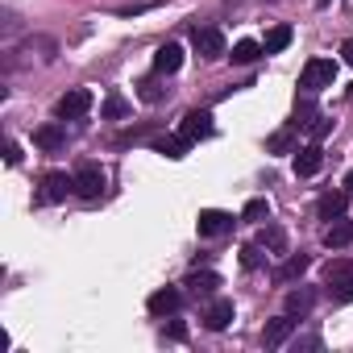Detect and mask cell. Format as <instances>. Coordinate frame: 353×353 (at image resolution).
I'll use <instances>...</instances> for the list:
<instances>
[{
    "instance_id": "cell-1",
    "label": "cell",
    "mask_w": 353,
    "mask_h": 353,
    "mask_svg": "<svg viewBox=\"0 0 353 353\" xmlns=\"http://www.w3.org/2000/svg\"><path fill=\"white\" fill-rule=\"evenodd\" d=\"M324 287L332 291L336 303H349L353 299V258H336L324 266Z\"/></svg>"
},
{
    "instance_id": "cell-2",
    "label": "cell",
    "mask_w": 353,
    "mask_h": 353,
    "mask_svg": "<svg viewBox=\"0 0 353 353\" xmlns=\"http://www.w3.org/2000/svg\"><path fill=\"white\" fill-rule=\"evenodd\" d=\"M336 83V63L332 59H312L307 67H303V75H299V88L307 92V96H316V92H324V88H332Z\"/></svg>"
},
{
    "instance_id": "cell-3",
    "label": "cell",
    "mask_w": 353,
    "mask_h": 353,
    "mask_svg": "<svg viewBox=\"0 0 353 353\" xmlns=\"http://www.w3.org/2000/svg\"><path fill=\"white\" fill-rule=\"evenodd\" d=\"M75 196L79 200H100L104 196V170L100 166H79L75 170Z\"/></svg>"
},
{
    "instance_id": "cell-4",
    "label": "cell",
    "mask_w": 353,
    "mask_h": 353,
    "mask_svg": "<svg viewBox=\"0 0 353 353\" xmlns=\"http://www.w3.org/2000/svg\"><path fill=\"white\" fill-rule=\"evenodd\" d=\"M88 108H92V92H88V88H75V92H67V96L54 104L59 121H75V117H83Z\"/></svg>"
},
{
    "instance_id": "cell-5",
    "label": "cell",
    "mask_w": 353,
    "mask_h": 353,
    "mask_svg": "<svg viewBox=\"0 0 353 353\" xmlns=\"http://www.w3.org/2000/svg\"><path fill=\"white\" fill-rule=\"evenodd\" d=\"M71 192H75V174L54 170V174H46V179H42V200H46V204H59V200H67Z\"/></svg>"
},
{
    "instance_id": "cell-6",
    "label": "cell",
    "mask_w": 353,
    "mask_h": 353,
    "mask_svg": "<svg viewBox=\"0 0 353 353\" xmlns=\"http://www.w3.org/2000/svg\"><path fill=\"white\" fill-rule=\"evenodd\" d=\"M179 303H183V291L179 287H162V291H154L145 299L150 316H174V312H179Z\"/></svg>"
},
{
    "instance_id": "cell-7",
    "label": "cell",
    "mask_w": 353,
    "mask_h": 353,
    "mask_svg": "<svg viewBox=\"0 0 353 353\" xmlns=\"http://www.w3.org/2000/svg\"><path fill=\"white\" fill-rule=\"evenodd\" d=\"M196 229H200V237H225L233 229V216L221 212V208H204L200 221H196Z\"/></svg>"
},
{
    "instance_id": "cell-8",
    "label": "cell",
    "mask_w": 353,
    "mask_h": 353,
    "mask_svg": "<svg viewBox=\"0 0 353 353\" xmlns=\"http://www.w3.org/2000/svg\"><path fill=\"white\" fill-rule=\"evenodd\" d=\"M192 46H196L200 59H225V34L221 30H196Z\"/></svg>"
},
{
    "instance_id": "cell-9",
    "label": "cell",
    "mask_w": 353,
    "mask_h": 353,
    "mask_svg": "<svg viewBox=\"0 0 353 353\" xmlns=\"http://www.w3.org/2000/svg\"><path fill=\"white\" fill-rule=\"evenodd\" d=\"M179 133H183L192 145H196L200 137H212V112H208V108H200V112H188V117H183V125H179Z\"/></svg>"
},
{
    "instance_id": "cell-10",
    "label": "cell",
    "mask_w": 353,
    "mask_h": 353,
    "mask_svg": "<svg viewBox=\"0 0 353 353\" xmlns=\"http://www.w3.org/2000/svg\"><path fill=\"white\" fill-rule=\"evenodd\" d=\"M183 287H188L196 299H212L216 287H221V274H212V270H192V274L183 279Z\"/></svg>"
},
{
    "instance_id": "cell-11",
    "label": "cell",
    "mask_w": 353,
    "mask_h": 353,
    "mask_svg": "<svg viewBox=\"0 0 353 353\" xmlns=\"http://www.w3.org/2000/svg\"><path fill=\"white\" fill-rule=\"evenodd\" d=\"M291 332H295V316H291V312H283L279 320H270V324L262 328V345H266V349H279Z\"/></svg>"
},
{
    "instance_id": "cell-12",
    "label": "cell",
    "mask_w": 353,
    "mask_h": 353,
    "mask_svg": "<svg viewBox=\"0 0 353 353\" xmlns=\"http://www.w3.org/2000/svg\"><path fill=\"white\" fill-rule=\"evenodd\" d=\"M179 67H183V46H174V42L158 46V54H154V71L158 75H174Z\"/></svg>"
},
{
    "instance_id": "cell-13",
    "label": "cell",
    "mask_w": 353,
    "mask_h": 353,
    "mask_svg": "<svg viewBox=\"0 0 353 353\" xmlns=\"http://www.w3.org/2000/svg\"><path fill=\"white\" fill-rule=\"evenodd\" d=\"M324 166V150L312 141V145H303L299 154H295V174H299V179H307V174H316Z\"/></svg>"
},
{
    "instance_id": "cell-14",
    "label": "cell",
    "mask_w": 353,
    "mask_h": 353,
    "mask_svg": "<svg viewBox=\"0 0 353 353\" xmlns=\"http://www.w3.org/2000/svg\"><path fill=\"white\" fill-rule=\"evenodd\" d=\"M345 208H349V192H328V196H320V204H316L320 221H341Z\"/></svg>"
},
{
    "instance_id": "cell-15",
    "label": "cell",
    "mask_w": 353,
    "mask_h": 353,
    "mask_svg": "<svg viewBox=\"0 0 353 353\" xmlns=\"http://www.w3.org/2000/svg\"><path fill=\"white\" fill-rule=\"evenodd\" d=\"M229 320H233V299H212L208 312H204V324L212 332H221V328H229Z\"/></svg>"
},
{
    "instance_id": "cell-16",
    "label": "cell",
    "mask_w": 353,
    "mask_h": 353,
    "mask_svg": "<svg viewBox=\"0 0 353 353\" xmlns=\"http://www.w3.org/2000/svg\"><path fill=\"white\" fill-rule=\"evenodd\" d=\"M307 266H312V258H307V254H291L283 266H274V283H295Z\"/></svg>"
},
{
    "instance_id": "cell-17",
    "label": "cell",
    "mask_w": 353,
    "mask_h": 353,
    "mask_svg": "<svg viewBox=\"0 0 353 353\" xmlns=\"http://www.w3.org/2000/svg\"><path fill=\"white\" fill-rule=\"evenodd\" d=\"M324 245L328 250H345V245H353V221H332L328 225V233H324Z\"/></svg>"
},
{
    "instance_id": "cell-18",
    "label": "cell",
    "mask_w": 353,
    "mask_h": 353,
    "mask_svg": "<svg viewBox=\"0 0 353 353\" xmlns=\"http://www.w3.org/2000/svg\"><path fill=\"white\" fill-rule=\"evenodd\" d=\"M34 141H38L46 154H54V150H63V145H67V133H63L59 125H42V129L34 133Z\"/></svg>"
},
{
    "instance_id": "cell-19",
    "label": "cell",
    "mask_w": 353,
    "mask_h": 353,
    "mask_svg": "<svg viewBox=\"0 0 353 353\" xmlns=\"http://www.w3.org/2000/svg\"><path fill=\"white\" fill-rule=\"evenodd\" d=\"M312 303H316V291H312V287L287 291V312H291V316H303V312H312Z\"/></svg>"
},
{
    "instance_id": "cell-20",
    "label": "cell",
    "mask_w": 353,
    "mask_h": 353,
    "mask_svg": "<svg viewBox=\"0 0 353 353\" xmlns=\"http://www.w3.org/2000/svg\"><path fill=\"white\" fill-rule=\"evenodd\" d=\"M258 245H266L270 254H287V233H283L279 225H266V229L258 233Z\"/></svg>"
},
{
    "instance_id": "cell-21",
    "label": "cell",
    "mask_w": 353,
    "mask_h": 353,
    "mask_svg": "<svg viewBox=\"0 0 353 353\" xmlns=\"http://www.w3.org/2000/svg\"><path fill=\"white\" fill-rule=\"evenodd\" d=\"M287 46H291V26H274V30L266 34V42H262L266 54H279V50H287Z\"/></svg>"
},
{
    "instance_id": "cell-22",
    "label": "cell",
    "mask_w": 353,
    "mask_h": 353,
    "mask_svg": "<svg viewBox=\"0 0 353 353\" xmlns=\"http://www.w3.org/2000/svg\"><path fill=\"white\" fill-rule=\"evenodd\" d=\"M188 145H192V141H188L183 133H174V137H162L154 150H158V154H166V158H183V154H188Z\"/></svg>"
},
{
    "instance_id": "cell-23",
    "label": "cell",
    "mask_w": 353,
    "mask_h": 353,
    "mask_svg": "<svg viewBox=\"0 0 353 353\" xmlns=\"http://www.w3.org/2000/svg\"><path fill=\"white\" fill-rule=\"evenodd\" d=\"M262 54H266V50H262L258 42H250V38H245V42H237V46H233V54H229V59H233L237 67H245V63H254V59H262Z\"/></svg>"
},
{
    "instance_id": "cell-24",
    "label": "cell",
    "mask_w": 353,
    "mask_h": 353,
    "mask_svg": "<svg viewBox=\"0 0 353 353\" xmlns=\"http://www.w3.org/2000/svg\"><path fill=\"white\" fill-rule=\"evenodd\" d=\"M291 145H295V133H291V129H279V133L270 137V154H287Z\"/></svg>"
},
{
    "instance_id": "cell-25",
    "label": "cell",
    "mask_w": 353,
    "mask_h": 353,
    "mask_svg": "<svg viewBox=\"0 0 353 353\" xmlns=\"http://www.w3.org/2000/svg\"><path fill=\"white\" fill-rule=\"evenodd\" d=\"M266 216H270V204L266 200H250L245 212H241V221H266Z\"/></svg>"
},
{
    "instance_id": "cell-26",
    "label": "cell",
    "mask_w": 353,
    "mask_h": 353,
    "mask_svg": "<svg viewBox=\"0 0 353 353\" xmlns=\"http://www.w3.org/2000/svg\"><path fill=\"white\" fill-rule=\"evenodd\" d=\"M125 112H129V104H125L121 96H108V100H104V117H108V121H117V117H125Z\"/></svg>"
},
{
    "instance_id": "cell-27",
    "label": "cell",
    "mask_w": 353,
    "mask_h": 353,
    "mask_svg": "<svg viewBox=\"0 0 353 353\" xmlns=\"http://www.w3.org/2000/svg\"><path fill=\"white\" fill-rule=\"evenodd\" d=\"M241 266H245V270H258V266H262V254H258V245H245V250H241Z\"/></svg>"
},
{
    "instance_id": "cell-28",
    "label": "cell",
    "mask_w": 353,
    "mask_h": 353,
    "mask_svg": "<svg viewBox=\"0 0 353 353\" xmlns=\"http://www.w3.org/2000/svg\"><path fill=\"white\" fill-rule=\"evenodd\" d=\"M307 129H312V137L320 141V137H324V133L332 129V121H328V117H312V125H307Z\"/></svg>"
},
{
    "instance_id": "cell-29",
    "label": "cell",
    "mask_w": 353,
    "mask_h": 353,
    "mask_svg": "<svg viewBox=\"0 0 353 353\" xmlns=\"http://www.w3.org/2000/svg\"><path fill=\"white\" fill-rule=\"evenodd\" d=\"M162 336H170V341H183V336H188V328H183L179 320H170V324L162 328Z\"/></svg>"
},
{
    "instance_id": "cell-30",
    "label": "cell",
    "mask_w": 353,
    "mask_h": 353,
    "mask_svg": "<svg viewBox=\"0 0 353 353\" xmlns=\"http://www.w3.org/2000/svg\"><path fill=\"white\" fill-rule=\"evenodd\" d=\"M5 162H9V166L21 162V145H17V141H5Z\"/></svg>"
},
{
    "instance_id": "cell-31",
    "label": "cell",
    "mask_w": 353,
    "mask_h": 353,
    "mask_svg": "<svg viewBox=\"0 0 353 353\" xmlns=\"http://www.w3.org/2000/svg\"><path fill=\"white\" fill-rule=\"evenodd\" d=\"M145 9H154V5H121L117 13H121V17H137V13H145Z\"/></svg>"
},
{
    "instance_id": "cell-32",
    "label": "cell",
    "mask_w": 353,
    "mask_h": 353,
    "mask_svg": "<svg viewBox=\"0 0 353 353\" xmlns=\"http://www.w3.org/2000/svg\"><path fill=\"white\" fill-rule=\"evenodd\" d=\"M141 100H150V104H154V100H162V88H154V83H141Z\"/></svg>"
},
{
    "instance_id": "cell-33",
    "label": "cell",
    "mask_w": 353,
    "mask_h": 353,
    "mask_svg": "<svg viewBox=\"0 0 353 353\" xmlns=\"http://www.w3.org/2000/svg\"><path fill=\"white\" fill-rule=\"evenodd\" d=\"M341 54H345V63L353 67V38H345V42H341Z\"/></svg>"
},
{
    "instance_id": "cell-34",
    "label": "cell",
    "mask_w": 353,
    "mask_h": 353,
    "mask_svg": "<svg viewBox=\"0 0 353 353\" xmlns=\"http://www.w3.org/2000/svg\"><path fill=\"white\" fill-rule=\"evenodd\" d=\"M345 192H349V196H353V170H349V174H345Z\"/></svg>"
},
{
    "instance_id": "cell-35",
    "label": "cell",
    "mask_w": 353,
    "mask_h": 353,
    "mask_svg": "<svg viewBox=\"0 0 353 353\" xmlns=\"http://www.w3.org/2000/svg\"><path fill=\"white\" fill-rule=\"evenodd\" d=\"M316 5H320V9H324V5H332V0H316Z\"/></svg>"
}]
</instances>
